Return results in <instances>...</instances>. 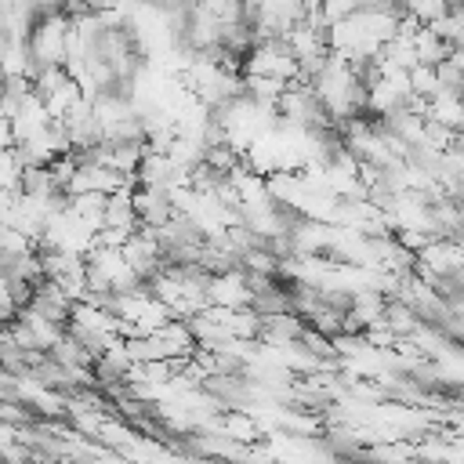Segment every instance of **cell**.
Instances as JSON below:
<instances>
[{"label": "cell", "instance_id": "1", "mask_svg": "<svg viewBox=\"0 0 464 464\" xmlns=\"http://www.w3.org/2000/svg\"><path fill=\"white\" fill-rule=\"evenodd\" d=\"M65 51H69V14L65 11L40 14L25 33V54L33 62V76L47 65H65Z\"/></svg>", "mask_w": 464, "mask_h": 464}, {"label": "cell", "instance_id": "2", "mask_svg": "<svg viewBox=\"0 0 464 464\" xmlns=\"http://www.w3.org/2000/svg\"><path fill=\"white\" fill-rule=\"evenodd\" d=\"M450 44L431 29V25H420L417 33H413V54H417V65H439V62H446L450 58Z\"/></svg>", "mask_w": 464, "mask_h": 464}, {"label": "cell", "instance_id": "3", "mask_svg": "<svg viewBox=\"0 0 464 464\" xmlns=\"http://www.w3.org/2000/svg\"><path fill=\"white\" fill-rule=\"evenodd\" d=\"M359 7H362V0H319V22H323V29H326V25H334V22L348 18V14H355Z\"/></svg>", "mask_w": 464, "mask_h": 464}]
</instances>
